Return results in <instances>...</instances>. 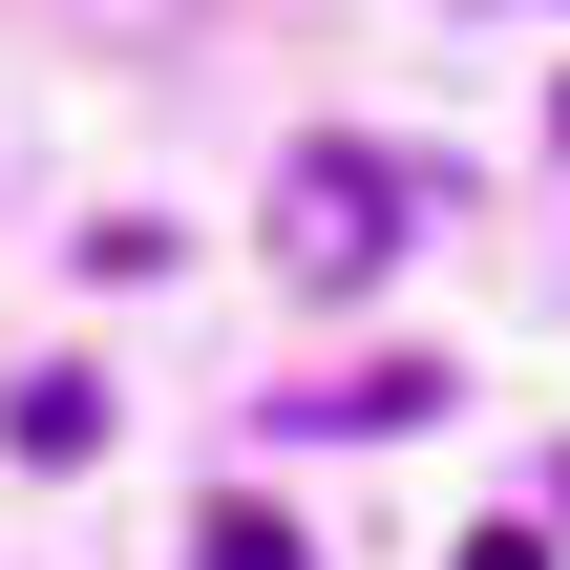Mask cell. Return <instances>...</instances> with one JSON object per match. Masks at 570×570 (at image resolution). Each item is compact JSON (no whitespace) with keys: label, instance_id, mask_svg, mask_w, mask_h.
<instances>
[{"label":"cell","instance_id":"6da1fadb","mask_svg":"<svg viewBox=\"0 0 570 570\" xmlns=\"http://www.w3.org/2000/svg\"><path fill=\"white\" fill-rule=\"evenodd\" d=\"M402 212H423L402 148H296L275 169V275L296 296H360V275H402Z\"/></svg>","mask_w":570,"mask_h":570},{"label":"cell","instance_id":"3957f363","mask_svg":"<svg viewBox=\"0 0 570 570\" xmlns=\"http://www.w3.org/2000/svg\"><path fill=\"white\" fill-rule=\"evenodd\" d=\"M190 570H317V550H296L275 508H212V529H190Z\"/></svg>","mask_w":570,"mask_h":570},{"label":"cell","instance_id":"277c9868","mask_svg":"<svg viewBox=\"0 0 570 570\" xmlns=\"http://www.w3.org/2000/svg\"><path fill=\"white\" fill-rule=\"evenodd\" d=\"M465 570H550V529H487V550H465Z\"/></svg>","mask_w":570,"mask_h":570},{"label":"cell","instance_id":"7a4b0ae2","mask_svg":"<svg viewBox=\"0 0 570 570\" xmlns=\"http://www.w3.org/2000/svg\"><path fill=\"white\" fill-rule=\"evenodd\" d=\"M106 444V381H21V465H85Z\"/></svg>","mask_w":570,"mask_h":570},{"label":"cell","instance_id":"8992f818","mask_svg":"<svg viewBox=\"0 0 570 570\" xmlns=\"http://www.w3.org/2000/svg\"><path fill=\"white\" fill-rule=\"evenodd\" d=\"M550 127H570V85H550Z\"/></svg>","mask_w":570,"mask_h":570},{"label":"cell","instance_id":"5b68a950","mask_svg":"<svg viewBox=\"0 0 570 570\" xmlns=\"http://www.w3.org/2000/svg\"><path fill=\"white\" fill-rule=\"evenodd\" d=\"M550 508H570V465H550Z\"/></svg>","mask_w":570,"mask_h":570}]
</instances>
